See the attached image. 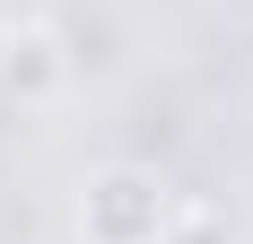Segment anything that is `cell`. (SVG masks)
Here are the masks:
<instances>
[{"label":"cell","mask_w":253,"mask_h":244,"mask_svg":"<svg viewBox=\"0 0 253 244\" xmlns=\"http://www.w3.org/2000/svg\"><path fill=\"white\" fill-rule=\"evenodd\" d=\"M183 192L166 183V166H140V157H114V166H87L79 183V244H166Z\"/></svg>","instance_id":"1"},{"label":"cell","mask_w":253,"mask_h":244,"mask_svg":"<svg viewBox=\"0 0 253 244\" xmlns=\"http://www.w3.org/2000/svg\"><path fill=\"white\" fill-rule=\"evenodd\" d=\"M70 87H79V61H70V44H61L52 18H9L0 26V105L52 114Z\"/></svg>","instance_id":"2"},{"label":"cell","mask_w":253,"mask_h":244,"mask_svg":"<svg viewBox=\"0 0 253 244\" xmlns=\"http://www.w3.org/2000/svg\"><path fill=\"white\" fill-rule=\"evenodd\" d=\"M166 244H236V218L218 209V201H183L175 227H166Z\"/></svg>","instance_id":"3"}]
</instances>
